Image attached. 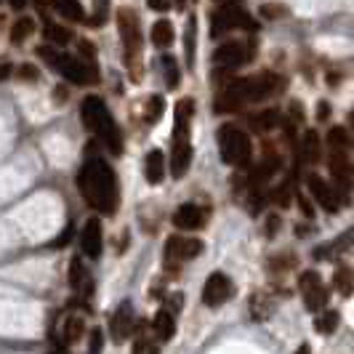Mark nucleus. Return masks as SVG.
<instances>
[{
	"label": "nucleus",
	"mask_w": 354,
	"mask_h": 354,
	"mask_svg": "<svg viewBox=\"0 0 354 354\" xmlns=\"http://www.w3.org/2000/svg\"><path fill=\"white\" fill-rule=\"evenodd\" d=\"M72 235H75V227L70 224V227H67V229L61 232V237H56V240H54V248H64V245H67V242L72 240Z\"/></svg>",
	"instance_id": "obj_39"
},
{
	"label": "nucleus",
	"mask_w": 354,
	"mask_h": 354,
	"mask_svg": "<svg viewBox=\"0 0 354 354\" xmlns=\"http://www.w3.org/2000/svg\"><path fill=\"white\" fill-rule=\"evenodd\" d=\"M134 352H158V344H152L147 335H141V338H136V344H134Z\"/></svg>",
	"instance_id": "obj_36"
},
{
	"label": "nucleus",
	"mask_w": 354,
	"mask_h": 354,
	"mask_svg": "<svg viewBox=\"0 0 354 354\" xmlns=\"http://www.w3.org/2000/svg\"><path fill=\"white\" fill-rule=\"evenodd\" d=\"M328 147H331V152H346V147H349L346 131H344V128H331V134H328Z\"/></svg>",
	"instance_id": "obj_27"
},
{
	"label": "nucleus",
	"mask_w": 354,
	"mask_h": 354,
	"mask_svg": "<svg viewBox=\"0 0 354 354\" xmlns=\"http://www.w3.org/2000/svg\"><path fill=\"white\" fill-rule=\"evenodd\" d=\"M152 43H155L158 48H168V45L174 43V24L168 19L155 21V27H152Z\"/></svg>",
	"instance_id": "obj_22"
},
{
	"label": "nucleus",
	"mask_w": 354,
	"mask_h": 354,
	"mask_svg": "<svg viewBox=\"0 0 354 354\" xmlns=\"http://www.w3.org/2000/svg\"><path fill=\"white\" fill-rule=\"evenodd\" d=\"M282 85H285V80L272 72H264L256 78H237L221 91L216 112H232V110H240L242 104H253L267 96H275L282 91Z\"/></svg>",
	"instance_id": "obj_2"
},
{
	"label": "nucleus",
	"mask_w": 354,
	"mask_h": 354,
	"mask_svg": "<svg viewBox=\"0 0 354 354\" xmlns=\"http://www.w3.org/2000/svg\"><path fill=\"white\" fill-rule=\"evenodd\" d=\"M78 187L83 200L98 211L104 216H115L120 202V189H118V176L115 171L104 163L101 158L88 160L83 168H80Z\"/></svg>",
	"instance_id": "obj_1"
},
{
	"label": "nucleus",
	"mask_w": 354,
	"mask_h": 354,
	"mask_svg": "<svg viewBox=\"0 0 354 354\" xmlns=\"http://www.w3.org/2000/svg\"><path fill=\"white\" fill-rule=\"evenodd\" d=\"M235 293V285H232V280L227 275H221V272H214V275L205 280V288H202V301L208 304V306H221L224 301H229Z\"/></svg>",
	"instance_id": "obj_11"
},
{
	"label": "nucleus",
	"mask_w": 354,
	"mask_h": 354,
	"mask_svg": "<svg viewBox=\"0 0 354 354\" xmlns=\"http://www.w3.org/2000/svg\"><path fill=\"white\" fill-rule=\"evenodd\" d=\"M43 35H45V40H48V43H54V45H67L70 40L75 38V35H72V32H70L67 27H59V24H51V21L45 24Z\"/></svg>",
	"instance_id": "obj_23"
},
{
	"label": "nucleus",
	"mask_w": 354,
	"mask_h": 354,
	"mask_svg": "<svg viewBox=\"0 0 354 354\" xmlns=\"http://www.w3.org/2000/svg\"><path fill=\"white\" fill-rule=\"evenodd\" d=\"M83 320H80L78 315H72V317H67L64 320V341H78L80 335H83Z\"/></svg>",
	"instance_id": "obj_29"
},
{
	"label": "nucleus",
	"mask_w": 354,
	"mask_h": 354,
	"mask_svg": "<svg viewBox=\"0 0 354 354\" xmlns=\"http://www.w3.org/2000/svg\"><path fill=\"white\" fill-rule=\"evenodd\" d=\"M101 346H104V341H101V331L94 328V333H91V344H88V349L91 352H101Z\"/></svg>",
	"instance_id": "obj_40"
},
{
	"label": "nucleus",
	"mask_w": 354,
	"mask_h": 354,
	"mask_svg": "<svg viewBox=\"0 0 354 354\" xmlns=\"http://www.w3.org/2000/svg\"><path fill=\"white\" fill-rule=\"evenodd\" d=\"M78 48H80V54H83V56H85L88 61L96 59V48H94L88 40H78Z\"/></svg>",
	"instance_id": "obj_37"
},
{
	"label": "nucleus",
	"mask_w": 354,
	"mask_h": 354,
	"mask_svg": "<svg viewBox=\"0 0 354 354\" xmlns=\"http://www.w3.org/2000/svg\"><path fill=\"white\" fill-rule=\"evenodd\" d=\"M147 6H149L152 11H168L171 0H147Z\"/></svg>",
	"instance_id": "obj_42"
},
{
	"label": "nucleus",
	"mask_w": 354,
	"mask_h": 354,
	"mask_svg": "<svg viewBox=\"0 0 354 354\" xmlns=\"http://www.w3.org/2000/svg\"><path fill=\"white\" fill-rule=\"evenodd\" d=\"M335 328H338V312H322V315L317 317V331L320 333H333Z\"/></svg>",
	"instance_id": "obj_32"
},
{
	"label": "nucleus",
	"mask_w": 354,
	"mask_h": 354,
	"mask_svg": "<svg viewBox=\"0 0 354 354\" xmlns=\"http://www.w3.org/2000/svg\"><path fill=\"white\" fill-rule=\"evenodd\" d=\"M134 309H131V304H123L118 312L112 315L110 320V331H112V338L115 341H125L128 335L134 333Z\"/></svg>",
	"instance_id": "obj_17"
},
{
	"label": "nucleus",
	"mask_w": 354,
	"mask_h": 354,
	"mask_svg": "<svg viewBox=\"0 0 354 354\" xmlns=\"http://www.w3.org/2000/svg\"><path fill=\"white\" fill-rule=\"evenodd\" d=\"M174 3H176V8H178V11H181V8L187 6V0H174Z\"/></svg>",
	"instance_id": "obj_47"
},
{
	"label": "nucleus",
	"mask_w": 354,
	"mask_h": 354,
	"mask_svg": "<svg viewBox=\"0 0 354 354\" xmlns=\"http://www.w3.org/2000/svg\"><path fill=\"white\" fill-rule=\"evenodd\" d=\"M298 291L304 295L306 309H312V312H320L328 304V288L322 285V280H320L317 272H304L298 277Z\"/></svg>",
	"instance_id": "obj_9"
},
{
	"label": "nucleus",
	"mask_w": 354,
	"mask_h": 354,
	"mask_svg": "<svg viewBox=\"0 0 354 354\" xmlns=\"http://www.w3.org/2000/svg\"><path fill=\"white\" fill-rule=\"evenodd\" d=\"M232 30H256V24L248 19V14L240 3H227L211 17V38L214 40L224 38Z\"/></svg>",
	"instance_id": "obj_6"
},
{
	"label": "nucleus",
	"mask_w": 354,
	"mask_h": 354,
	"mask_svg": "<svg viewBox=\"0 0 354 354\" xmlns=\"http://www.w3.org/2000/svg\"><path fill=\"white\" fill-rule=\"evenodd\" d=\"M32 3H35V8H38L40 14H48V8H51V6L56 8V0H32Z\"/></svg>",
	"instance_id": "obj_41"
},
{
	"label": "nucleus",
	"mask_w": 354,
	"mask_h": 354,
	"mask_svg": "<svg viewBox=\"0 0 354 354\" xmlns=\"http://www.w3.org/2000/svg\"><path fill=\"white\" fill-rule=\"evenodd\" d=\"M306 187H309L312 197L320 202V208H325L328 214H335V211H338V195H335V189L325 178H320L312 174V176L306 178Z\"/></svg>",
	"instance_id": "obj_14"
},
{
	"label": "nucleus",
	"mask_w": 354,
	"mask_h": 354,
	"mask_svg": "<svg viewBox=\"0 0 354 354\" xmlns=\"http://www.w3.org/2000/svg\"><path fill=\"white\" fill-rule=\"evenodd\" d=\"M118 27H120V38H123V45H125V56H128V64L134 61V56L141 48V30H138V19L131 8H120L118 11Z\"/></svg>",
	"instance_id": "obj_8"
},
{
	"label": "nucleus",
	"mask_w": 354,
	"mask_h": 354,
	"mask_svg": "<svg viewBox=\"0 0 354 354\" xmlns=\"http://www.w3.org/2000/svg\"><path fill=\"white\" fill-rule=\"evenodd\" d=\"M163 110H165V101H163V96H149L147 98V123L152 125V123H158L160 115H163Z\"/></svg>",
	"instance_id": "obj_30"
},
{
	"label": "nucleus",
	"mask_w": 354,
	"mask_h": 354,
	"mask_svg": "<svg viewBox=\"0 0 354 354\" xmlns=\"http://www.w3.org/2000/svg\"><path fill=\"white\" fill-rule=\"evenodd\" d=\"M256 56V43H245V40H229L224 45H218L214 51V61L227 67V70H235V67H242Z\"/></svg>",
	"instance_id": "obj_7"
},
{
	"label": "nucleus",
	"mask_w": 354,
	"mask_h": 354,
	"mask_svg": "<svg viewBox=\"0 0 354 354\" xmlns=\"http://www.w3.org/2000/svg\"><path fill=\"white\" fill-rule=\"evenodd\" d=\"M8 3H11V6H14V8H17V11H21V8H24V6H27V0H8Z\"/></svg>",
	"instance_id": "obj_46"
},
{
	"label": "nucleus",
	"mask_w": 354,
	"mask_h": 354,
	"mask_svg": "<svg viewBox=\"0 0 354 354\" xmlns=\"http://www.w3.org/2000/svg\"><path fill=\"white\" fill-rule=\"evenodd\" d=\"M195 112L192 98H181L176 107V125H174V155H171V174L181 178L192 163V144H189V120Z\"/></svg>",
	"instance_id": "obj_4"
},
{
	"label": "nucleus",
	"mask_w": 354,
	"mask_h": 354,
	"mask_svg": "<svg viewBox=\"0 0 354 354\" xmlns=\"http://www.w3.org/2000/svg\"><path fill=\"white\" fill-rule=\"evenodd\" d=\"M32 19H27V17H21L17 24H14V30H11V38H14V43L19 45V43H24V38H30V32H32Z\"/></svg>",
	"instance_id": "obj_31"
},
{
	"label": "nucleus",
	"mask_w": 354,
	"mask_h": 354,
	"mask_svg": "<svg viewBox=\"0 0 354 354\" xmlns=\"http://www.w3.org/2000/svg\"><path fill=\"white\" fill-rule=\"evenodd\" d=\"M56 11H59L61 17H67V19H72V21H83V17H85L80 0H56Z\"/></svg>",
	"instance_id": "obj_24"
},
{
	"label": "nucleus",
	"mask_w": 354,
	"mask_h": 354,
	"mask_svg": "<svg viewBox=\"0 0 354 354\" xmlns=\"http://www.w3.org/2000/svg\"><path fill=\"white\" fill-rule=\"evenodd\" d=\"M59 72L67 80L78 83V85H88V83H98V70L94 61L83 64L80 59H72V56H61L59 61Z\"/></svg>",
	"instance_id": "obj_10"
},
{
	"label": "nucleus",
	"mask_w": 354,
	"mask_h": 354,
	"mask_svg": "<svg viewBox=\"0 0 354 354\" xmlns=\"http://www.w3.org/2000/svg\"><path fill=\"white\" fill-rule=\"evenodd\" d=\"M70 285H72V291H78L83 298H91V295H94V280L85 272V267H83L80 258H72V261H70Z\"/></svg>",
	"instance_id": "obj_18"
},
{
	"label": "nucleus",
	"mask_w": 354,
	"mask_h": 354,
	"mask_svg": "<svg viewBox=\"0 0 354 354\" xmlns=\"http://www.w3.org/2000/svg\"><path fill=\"white\" fill-rule=\"evenodd\" d=\"M298 205H301V211H304V216H315V211H312V205L304 200V197H298Z\"/></svg>",
	"instance_id": "obj_44"
},
{
	"label": "nucleus",
	"mask_w": 354,
	"mask_h": 354,
	"mask_svg": "<svg viewBox=\"0 0 354 354\" xmlns=\"http://www.w3.org/2000/svg\"><path fill=\"white\" fill-rule=\"evenodd\" d=\"M80 115H83V123L85 128L94 134V136L112 152V155H120L123 152V134L115 125V120L110 115L107 104L98 96H85L83 98V107H80Z\"/></svg>",
	"instance_id": "obj_3"
},
{
	"label": "nucleus",
	"mask_w": 354,
	"mask_h": 354,
	"mask_svg": "<svg viewBox=\"0 0 354 354\" xmlns=\"http://www.w3.org/2000/svg\"><path fill=\"white\" fill-rule=\"evenodd\" d=\"M80 245H83V253L88 258L96 261L101 256V248H104V235H101V221L96 216H91L83 227V237H80Z\"/></svg>",
	"instance_id": "obj_13"
},
{
	"label": "nucleus",
	"mask_w": 354,
	"mask_h": 354,
	"mask_svg": "<svg viewBox=\"0 0 354 354\" xmlns=\"http://www.w3.org/2000/svg\"><path fill=\"white\" fill-rule=\"evenodd\" d=\"M19 78L27 80V83H35L38 80V70L32 64H24V67H19Z\"/></svg>",
	"instance_id": "obj_38"
},
{
	"label": "nucleus",
	"mask_w": 354,
	"mask_h": 354,
	"mask_svg": "<svg viewBox=\"0 0 354 354\" xmlns=\"http://www.w3.org/2000/svg\"><path fill=\"white\" fill-rule=\"evenodd\" d=\"M251 152H253V144H251V136L237 128V125H221L218 131V155L227 165H248L251 163Z\"/></svg>",
	"instance_id": "obj_5"
},
{
	"label": "nucleus",
	"mask_w": 354,
	"mask_h": 354,
	"mask_svg": "<svg viewBox=\"0 0 354 354\" xmlns=\"http://www.w3.org/2000/svg\"><path fill=\"white\" fill-rule=\"evenodd\" d=\"M11 78V64H0V83Z\"/></svg>",
	"instance_id": "obj_45"
},
{
	"label": "nucleus",
	"mask_w": 354,
	"mask_h": 354,
	"mask_svg": "<svg viewBox=\"0 0 354 354\" xmlns=\"http://www.w3.org/2000/svg\"><path fill=\"white\" fill-rule=\"evenodd\" d=\"M38 56H40V59H43V61H45L48 67H54V70H59L61 54H59V51H56V48H54V43H51V45H40V48H38Z\"/></svg>",
	"instance_id": "obj_33"
},
{
	"label": "nucleus",
	"mask_w": 354,
	"mask_h": 354,
	"mask_svg": "<svg viewBox=\"0 0 354 354\" xmlns=\"http://www.w3.org/2000/svg\"><path fill=\"white\" fill-rule=\"evenodd\" d=\"M163 72H165V83L168 88H178V80H181V72H178V61L174 56H163Z\"/></svg>",
	"instance_id": "obj_25"
},
{
	"label": "nucleus",
	"mask_w": 354,
	"mask_h": 354,
	"mask_svg": "<svg viewBox=\"0 0 354 354\" xmlns=\"http://www.w3.org/2000/svg\"><path fill=\"white\" fill-rule=\"evenodd\" d=\"M202 253V242L192 240V237H178L174 235L165 242V258L168 261H189Z\"/></svg>",
	"instance_id": "obj_12"
},
{
	"label": "nucleus",
	"mask_w": 354,
	"mask_h": 354,
	"mask_svg": "<svg viewBox=\"0 0 354 354\" xmlns=\"http://www.w3.org/2000/svg\"><path fill=\"white\" fill-rule=\"evenodd\" d=\"M205 211L195 205V202H184V205H178L176 214H174V227L176 229H200L202 224H205Z\"/></svg>",
	"instance_id": "obj_16"
},
{
	"label": "nucleus",
	"mask_w": 354,
	"mask_h": 354,
	"mask_svg": "<svg viewBox=\"0 0 354 354\" xmlns=\"http://www.w3.org/2000/svg\"><path fill=\"white\" fill-rule=\"evenodd\" d=\"M331 174H333V181L338 184V189L344 192H352L354 189V165L344 158V152H331Z\"/></svg>",
	"instance_id": "obj_15"
},
{
	"label": "nucleus",
	"mask_w": 354,
	"mask_h": 354,
	"mask_svg": "<svg viewBox=\"0 0 354 354\" xmlns=\"http://www.w3.org/2000/svg\"><path fill=\"white\" fill-rule=\"evenodd\" d=\"M301 160H304L306 165H315L317 160H320V136H317L315 131H306V134H304V141H301Z\"/></svg>",
	"instance_id": "obj_21"
},
{
	"label": "nucleus",
	"mask_w": 354,
	"mask_h": 354,
	"mask_svg": "<svg viewBox=\"0 0 354 354\" xmlns=\"http://www.w3.org/2000/svg\"><path fill=\"white\" fill-rule=\"evenodd\" d=\"M144 176L149 184H160L165 176V158L160 149H152L147 158H144Z\"/></svg>",
	"instance_id": "obj_19"
},
{
	"label": "nucleus",
	"mask_w": 354,
	"mask_h": 354,
	"mask_svg": "<svg viewBox=\"0 0 354 354\" xmlns=\"http://www.w3.org/2000/svg\"><path fill=\"white\" fill-rule=\"evenodd\" d=\"M152 328H155V338L171 341L174 333H176V320H174V315L168 309H160L158 315H155V320H152Z\"/></svg>",
	"instance_id": "obj_20"
},
{
	"label": "nucleus",
	"mask_w": 354,
	"mask_h": 354,
	"mask_svg": "<svg viewBox=\"0 0 354 354\" xmlns=\"http://www.w3.org/2000/svg\"><path fill=\"white\" fill-rule=\"evenodd\" d=\"M195 19H189V24H187V64L192 67L195 64Z\"/></svg>",
	"instance_id": "obj_34"
},
{
	"label": "nucleus",
	"mask_w": 354,
	"mask_h": 354,
	"mask_svg": "<svg viewBox=\"0 0 354 354\" xmlns=\"http://www.w3.org/2000/svg\"><path fill=\"white\" fill-rule=\"evenodd\" d=\"M277 224H280V218H277V216H269V221H267V235H269V237H275Z\"/></svg>",
	"instance_id": "obj_43"
},
{
	"label": "nucleus",
	"mask_w": 354,
	"mask_h": 354,
	"mask_svg": "<svg viewBox=\"0 0 354 354\" xmlns=\"http://www.w3.org/2000/svg\"><path fill=\"white\" fill-rule=\"evenodd\" d=\"M288 14V8L285 6H277V3H267V6H261V17H267V19H280V17H285Z\"/></svg>",
	"instance_id": "obj_35"
},
{
	"label": "nucleus",
	"mask_w": 354,
	"mask_h": 354,
	"mask_svg": "<svg viewBox=\"0 0 354 354\" xmlns=\"http://www.w3.org/2000/svg\"><path fill=\"white\" fill-rule=\"evenodd\" d=\"M277 120H280V112L277 110H267V112H261L256 118H251V123H253L256 131H269V128L277 125Z\"/></svg>",
	"instance_id": "obj_28"
},
{
	"label": "nucleus",
	"mask_w": 354,
	"mask_h": 354,
	"mask_svg": "<svg viewBox=\"0 0 354 354\" xmlns=\"http://www.w3.org/2000/svg\"><path fill=\"white\" fill-rule=\"evenodd\" d=\"M107 17H110V0H94V11H91L88 24L91 27H104Z\"/></svg>",
	"instance_id": "obj_26"
}]
</instances>
